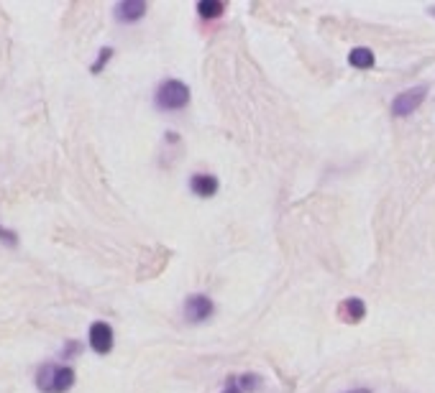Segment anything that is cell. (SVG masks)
I'll return each instance as SVG.
<instances>
[{
	"label": "cell",
	"mask_w": 435,
	"mask_h": 393,
	"mask_svg": "<svg viewBox=\"0 0 435 393\" xmlns=\"http://www.w3.org/2000/svg\"><path fill=\"white\" fill-rule=\"evenodd\" d=\"M75 380V368L62 363H44L36 371V388L41 393H67Z\"/></svg>",
	"instance_id": "cell-1"
},
{
	"label": "cell",
	"mask_w": 435,
	"mask_h": 393,
	"mask_svg": "<svg viewBox=\"0 0 435 393\" xmlns=\"http://www.w3.org/2000/svg\"><path fill=\"white\" fill-rule=\"evenodd\" d=\"M190 103V87L180 80H164L157 89L159 110H182Z\"/></svg>",
	"instance_id": "cell-2"
},
{
	"label": "cell",
	"mask_w": 435,
	"mask_h": 393,
	"mask_svg": "<svg viewBox=\"0 0 435 393\" xmlns=\"http://www.w3.org/2000/svg\"><path fill=\"white\" fill-rule=\"evenodd\" d=\"M428 97V84H418V87H410L405 92H399L394 100H392V115L394 118H407L413 115Z\"/></svg>",
	"instance_id": "cell-3"
},
{
	"label": "cell",
	"mask_w": 435,
	"mask_h": 393,
	"mask_svg": "<svg viewBox=\"0 0 435 393\" xmlns=\"http://www.w3.org/2000/svg\"><path fill=\"white\" fill-rule=\"evenodd\" d=\"M213 312H215V306H213V302L205 294H192L185 302V319L192 322V325H200L205 319H211Z\"/></svg>",
	"instance_id": "cell-4"
},
{
	"label": "cell",
	"mask_w": 435,
	"mask_h": 393,
	"mask_svg": "<svg viewBox=\"0 0 435 393\" xmlns=\"http://www.w3.org/2000/svg\"><path fill=\"white\" fill-rule=\"evenodd\" d=\"M90 348L98 355H108L113 350V327L108 322H92L90 325Z\"/></svg>",
	"instance_id": "cell-5"
},
{
	"label": "cell",
	"mask_w": 435,
	"mask_h": 393,
	"mask_svg": "<svg viewBox=\"0 0 435 393\" xmlns=\"http://www.w3.org/2000/svg\"><path fill=\"white\" fill-rule=\"evenodd\" d=\"M338 317L348 322V325H356L361 319L366 317V304H364V299L359 297H351V299H343L341 306H338Z\"/></svg>",
	"instance_id": "cell-6"
},
{
	"label": "cell",
	"mask_w": 435,
	"mask_h": 393,
	"mask_svg": "<svg viewBox=\"0 0 435 393\" xmlns=\"http://www.w3.org/2000/svg\"><path fill=\"white\" fill-rule=\"evenodd\" d=\"M143 13H146V3L143 0H123L115 6V18L120 23H136L141 21Z\"/></svg>",
	"instance_id": "cell-7"
},
{
	"label": "cell",
	"mask_w": 435,
	"mask_h": 393,
	"mask_svg": "<svg viewBox=\"0 0 435 393\" xmlns=\"http://www.w3.org/2000/svg\"><path fill=\"white\" fill-rule=\"evenodd\" d=\"M218 186H220V181H218V177H213V174H192V179H190V189H192L197 197H203V200L213 197V194L218 192Z\"/></svg>",
	"instance_id": "cell-8"
},
{
	"label": "cell",
	"mask_w": 435,
	"mask_h": 393,
	"mask_svg": "<svg viewBox=\"0 0 435 393\" xmlns=\"http://www.w3.org/2000/svg\"><path fill=\"white\" fill-rule=\"evenodd\" d=\"M348 64L356 69H371L374 67V52L366 49V46H359V49H351L348 54Z\"/></svg>",
	"instance_id": "cell-9"
},
{
	"label": "cell",
	"mask_w": 435,
	"mask_h": 393,
	"mask_svg": "<svg viewBox=\"0 0 435 393\" xmlns=\"http://www.w3.org/2000/svg\"><path fill=\"white\" fill-rule=\"evenodd\" d=\"M223 10H225V6L220 0H200V3H197V13H200L203 21H215V18L223 15Z\"/></svg>",
	"instance_id": "cell-10"
},
{
	"label": "cell",
	"mask_w": 435,
	"mask_h": 393,
	"mask_svg": "<svg viewBox=\"0 0 435 393\" xmlns=\"http://www.w3.org/2000/svg\"><path fill=\"white\" fill-rule=\"evenodd\" d=\"M236 380H238L241 391H256V388L262 386V378L256 376V373H246V376H236Z\"/></svg>",
	"instance_id": "cell-11"
},
{
	"label": "cell",
	"mask_w": 435,
	"mask_h": 393,
	"mask_svg": "<svg viewBox=\"0 0 435 393\" xmlns=\"http://www.w3.org/2000/svg\"><path fill=\"white\" fill-rule=\"evenodd\" d=\"M110 57H113V49H110V46H103V49H100V54H98V59H95V64L90 67L92 75H100V72L106 69L108 61H110Z\"/></svg>",
	"instance_id": "cell-12"
},
{
	"label": "cell",
	"mask_w": 435,
	"mask_h": 393,
	"mask_svg": "<svg viewBox=\"0 0 435 393\" xmlns=\"http://www.w3.org/2000/svg\"><path fill=\"white\" fill-rule=\"evenodd\" d=\"M0 240H3L6 245H10V248H15V245H18V235H15L13 230H6L3 225H0Z\"/></svg>",
	"instance_id": "cell-13"
},
{
	"label": "cell",
	"mask_w": 435,
	"mask_h": 393,
	"mask_svg": "<svg viewBox=\"0 0 435 393\" xmlns=\"http://www.w3.org/2000/svg\"><path fill=\"white\" fill-rule=\"evenodd\" d=\"M220 393H243V391H241L238 380L231 378V380H228V383H225V388H223V391H220Z\"/></svg>",
	"instance_id": "cell-14"
},
{
	"label": "cell",
	"mask_w": 435,
	"mask_h": 393,
	"mask_svg": "<svg viewBox=\"0 0 435 393\" xmlns=\"http://www.w3.org/2000/svg\"><path fill=\"white\" fill-rule=\"evenodd\" d=\"M77 353H80V342H69L67 345V350H64V355H77Z\"/></svg>",
	"instance_id": "cell-15"
},
{
	"label": "cell",
	"mask_w": 435,
	"mask_h": 393,
	"mask_svg": "<svg viewBox=\"0 0 435 393\" xmlns=\"http://www.w3.org/2000/svg\"><path fill=\"white\" fill-rule=\"evenodd\" d=\"M348 393H371V388H353V391Z\"/></svg>",
	"instance_id": "cell-16"
},
{
	"label": "cell",
	"mask_w": 435,
	"mask_h": 393,
	"mask_svg": "<svg viewBox=\"0 0 435 393\" xmlns=\"http://www.w3.org/2000/svg\"><path fill=\"white\" fill-rule=\"evenodd\" d=\"M428 13H433V15H435V8H428Z\"/></svg>",
	"instance_id": "cell-17"
}]
</instances>
